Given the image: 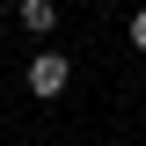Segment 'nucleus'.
<instances>
[{
  "instance_id": "nucleus-2",
  "label": "nucleus",
  "mask_w": 146,
  "mask_h": 146,
  "mask_svg": "<svg viewBox=\"0 0 146 146\" xmlns=\"http://www.w3.org/2000/svg\"><path fill=\"white\" fill-rule=\"evenodd\" d=\"M15 22H22L29 36H51V29H58V7H51V0H15Z\"/></svg>"
},
{
  "instance_id": "nucleus-3",
  "label": "nucleus",
  "mask_w": 146,
  "mask_h": 146,
  "mask_svg": "<svg viewBox=\"0 0 146 146\" xmlns=\"http://www.w3.org/2000/svg\"><path fill=\"white\" fill-rule=\"evenodd\" d=\"M131 44H139V51H146V7H139V15H131Z\"/></svg>"
},
{
  "instance_id": "nucleus-1",
  "label": "nucleus",
  "mask_w": 146,
  "mask_h": 146,
  "mask_svg": "<svg viewBox=\"0 0 146 146\" xmlns=\"http://www.w3.org/2000/svg\"><path fill=\"white\" fill-rule=\"evenodd\" d=\"M66 80H73V58H66V51H36V58H29V95L51 102V95H66Z\"/></svg>"
}]
</instances>
